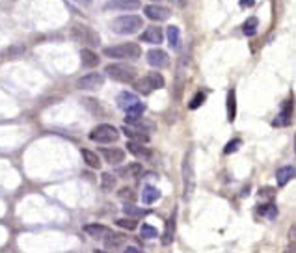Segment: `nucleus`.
Listing matches in <instances>:
<instances>
[{
  "label": "nucleus",
  "instance_id": "nucleus-1",
  "mask_svg": "<svg viewBox=\"0 0 296 253\" xmlns=\"http://www.w3.org/2000/svg\"><path fill=\"white\" fill-rule=\"evenodd\" d=\"M69 35L73 41L84 45V47H90V49H95L101 45V35L88 25H73Z\"/></svg>",
  "mask_w": 296,
  "mask_h": 253
},
{
  "label": "nucleus",
  "instance_id": "nucleus-2",
  "mask_svg": "<svg viewBox=\"0 0 296 253\" xmlns=\"http://www.w3.org/2000/svg\"><path fill=\"white\" fill-rule=\"evenodd\" d=\"M105 54L115 60H138L142 56V49L138 43H117L112 47H105Z\"/></svg>",
  "mask_w": 296,
  "mask_h": 253
},
{
  "label": "nucleus",
  "instance_id": "nucleus-3",
  "mask_svg": "<svg viewBox=\"0 0 296 253\" xmlns=\"http://www.w3.org/2000/svg\"><path fill=\"white\" fill-rule=\"evenodd\" d=\"M105 74L108 79L115 80V82H123V84H131L134 82V79L138 76V69L132 67L129 64H110L106 65L105 69Z\"/></svg>",
  "mask_w": 296,
  "mask_h": 253
},
{
  "label": "nucleus",
  "instance_id": "nucleus-4",
  "mask_svg": "<svg viewBox=\"0 0 296 253\" xmlns=\"http://www.w3.org/2000/svg\"><path fill=\"white\" fill-rule=\"evenodd\" d=\"M144 26V21L138 15H121V17H115L112 21L110 28L114 30L115 34H136L138 30Z\"/></svg>",
  "mask_w": 296,
  "mask_h": 253
},
{
  "label": "nucleus",
  "instance_id": "nucleus-5",
  "mask_svg": "<svg viewBox=\"0 0 296 253\" xmlns=\"http://www.w3.org/2000/svg\"><path fill=\"white\" fill-rule=\"evenodd\" d=\"M132 86H134V89L138 93L151 95L153 91H156V89L164 88V79H162L159 73H149V74H146V76H142V79L136 76Z\"/></svg>",
  "mask_w": 296,
  "mask_h": 253
},
{
  "label": "nucleus",
  "instance_id": "nucleus-6",
  "mask_svg": "<svg viewBox=\"0 0 296 253\" xmlns=\"http://www.w3.org/2000/svg\"><path fill=\"white\" fill-rule=\"evenodd\" d=\"M90 140L95 142V144H114V142L120 140V130L115 129L114 125L108 123L97 125L95 129H91Z\"/></svg>",
  "mask_w": 296,
  "mask_h": 253
},
{
  "label": "nucleus",
  "instance_id": "nucleus-7",
  "mask_svg": "<svg viewBox=\"0 0 296 253\" xmlns=\"http://www.w3.org/2000/svg\"><path fill=\"white\" fill-rule=\"evenodd\" d=\"M103 84H105V76L101 73H95V71H91V73L84 74V76H81V79L76 80V88L84 89V91L99 89Z\"/></svg>",
  "mask_w": 296,
  "mask_h": 253
},
{
  "label": "nucleus",
  "instance_id": "nucleus-8",
  "mask_svg": "<svg viewBox=\"0 0 296 253\" xmlns=\"http://www.w3.org/2000/svg\"><path fill=\"white\" fill-rule=\"evenodd\" d=\"M99 154L110 164V166H120V164L125 162V151L120 147H101Z\"/></svg>",
  "mask_w": 296,
  "mask_h": 253
},
{
  "label": "nucleus",
  "instance_id": "nucleus-9",
  "mask_svg": "<svg viewBox=\"0 0 296 253\" xmlns=\"http://www.w3.org/2000/svg\"><path fill=\"white\" fill-rule=\"evenodd\" d=\"M144 15L151 21H166L171 17V11L164 6H156V4H149L144 8Z\"/></svg>",
  "mask_w": 296,
  "mask_h": 253
},
{
  "label": "nucleus",
  "instance_id": "nucleus-10",
  "mask_svg": "<svg viewBox=\"0 0 296 253\" xmlns=\"http://www.w3.org/2000/svg\"><path fill=\"white\" fill-rule=\"evenodd\" d=\"M140 8V0H108L105 4V10H121L132 11Z\"/></svg>",
  "mask_w": 296,
  "mask_h": 253
},
{
  "label": "nucleus",
  "instance_id": "nucleus-11",
  "mask_svg": "<svg viewBox=\"0 0 296 253\" xmlns=\"http://www.w3.org/2000/svg\"><path fill=\"white\" fill-rule=\"evenodd\" d=\"M140 41L144 43H153V45H161L164 41V32H162L159 26H149L142 32L140 35Z\"/></svg>",
  "mask_w": 296,
  "mask_h": 253
},
{
  "label": "nucleus",
  "instance_id": "nucleus-12",
  "mask_svg": "<svg viewBox=\"0 0 296 253\" xmlns=\"http://www.w3.org/2000/svg\"><path fill=\"white\" fill-rule=\"evenodd\" d=\"M127 149H129V153L134 154L136 159H142V160H151L153 159V151L151 149H147L144 144H140V142H129L127 144Z\"/></svg>",
  "mask_w": 296,
  "mask_h": 253
},
{
  "label": "nucleus",
  "instance_id": "nucleus-13",
  "mask_svg": "<svg viewBox=\"0 0 296 253\" xmlns=\"http://www.w3.org/2000/svg\"><path fill=\"white\" fill-rule=\"evenodd\" d=\"M168 62H170V58H168V54H166L164 50L153 49L147 52V64H149L151 67H166Z\"/></svg>",
  "mask_w": 296,
  "mask_h": 253
},
{
  "label": "nucleus",
  "instance_id": "nucleus-14",
  "mask_svg": "<svg viewBox=\"0 0 296 253\" xmlns=\"http://www.w3.org/2000/svg\"><path fill=\"white\" fill-rule=\"evenodd\" d=\"M81 62H82V67H86V69H93V67L99 65L101 58H99V54L93 52V49L86 47V49L81 50Z\"/></svg>",
  "mask_w": 296,
  "mask_h": 253
},
{
  "label": "nucleus",
  "instance_id": "nucleus-15",
  "mask_svg": "<svg viewBox=\"0 0 296 253\" xmlns=\"http://www.w3.org/2000/svg\"><path fill=\"white\" fill-rule=\"evenodd\" d=\"M183 179H185V196L188 198L190 196V192L194 190V184H196V181H194V177H192V162H190V154L186 157L185 160V166H183Z\"/></svg>",
  "mask_w": 296,
  "mask_h": 253
},
{
  "label": "nucleus",
  "instance_id": "nucleus-16",
  "mask_svg": "<svg viewBox=\"0 0 296 253\" xmlns=\"http://www.w3.org/2000/svg\"><path fill=\"white\" fill-rule=\"evenodd\" d=\"M125 112H127V115H125L127 123H136V121H140V119L144 118L146 106H144L142 103H136V104H132L131 108H127Z\"/></svg>",
  "mask_w": 296,
  "mask_h": 253
},
{
  "label": "nucleus",
  "instance_id": "nucleus-17",
  "mask_svg": "<svg viewBox=\"0 0 296 253\" xmlns=\"http://www.w3.org/2000/svg\"><path fill=\"white\" fill-rule=\"evenodd\" d=\"M115 103H117V106H120L121 110H127L131 108L132 104L140 103V101H138V97H136L134 93H131V91H121V93L115 97Z\"/></svg>",
  "mask_w": 296,
  "mask_h": 253
},
{
  "label": "nucleus",
  "instance_id": "nucleus-18",
  "mask_svg": "<svg viewBox=\"0 0 296 253\" xmlns=\"http://www.w3.org/2000/svg\"><path fill=\"white\" fill-rule=\"evenodd\" d=\"M123 242H125V235L114 233V231H110V229L105 233V246H106V248L115 249V248H120Z\"/></svg>",
  "mask_w": 296,
  "mask_h": 253
},
{
  "label": "nucleus",
  "instance_id": "nucleus-19",
  "mask_svg": "<svg viewBox=\"0 0 296 253\" xmlns=\"http://www.w3.org/2000/svg\"><path fill=\"white\" fill-rule=\"evenodd\" d=\"M123 132H125V136H129L132 142H140V144H147V142H149V136H147V132L140 130L138 127H136V129H131V127H123Z\"/></svg>",
  "mask_w": 296,
  "mask_h": 253
},
{
  "label": "nucleus",
  "instance_id": "nucleus-20",
  "mask_svg": "<svg viewBox=\"0 0 296 253\" xmlns=\"http://www.w3.org/2000/svg\"><path fill=\"white\" fill-rule=\"evenodd\" d=\"M173 237H175V212L171 214L168 218V223H166V231L162 235V244H171L173 242Z\"/></svg>",
  "mask_w": 296,
  "mask_h": 253
},
{
  "label": "nucleus",
  "instance_id": "nucleus-21",
  "mask_svg": "<svg viewBox=\"0 0 296 253\" xmlns=\"http://www.w3.org/2000/svg\"><path fill=\"white\" fill-rule=\"evenodd\" d=\"M161 199V190L156 188V186H146L144 188V192H142V201L146 205H151V203H155V201H159Z\"/></svg>",
  "mask_w": 296,
  "mask_h": 253
},
{
  "label": "nucleus",
  "instance_id": "nucleus-22",
  "mask_svg": "<svg viewBox=\"0 0 296 253\" xmlns=\"http://www.w3.org/2000/svg\"><path fill=\"white\" fill-rule=\"evenodd\" d=\"M123 212L127 214V216H131V218H142V216H147L149 214V210L147 208H142V207H136L134 203H125L123 205Z\"/></svg>",
  "mask_w": 296,
  "mask_h": 253
},
{
  "label": "nucleus",
  "instance_id": "nucleus-23",
  "mask_svg": "<svg viewBox=\"0 0 296 253\" xmlns=\"http://www.w3.org/2000/svg\"><path fill=\"white\" fill-rule=\"evenodd\" d=\"M292 177H294V168H292V166H285V168L278 169V173H276L278 186H285Z\"/></svg>",
  "mask_w": 296,
  "mask_h": 253
},
{
  "label": "nucleus",
  "instance_id": "nucleus-24",
  "mask_svg": "<svg viewBox=\"0 0 296 253\" xmlns=\"http://www.w3.org/2000/svg\"><path fill=\"white\" fill-rule=\"evenodd\" d=\"M166 40L170 43L171 49H177V45H179V40H181V30L177 28V26L170 25L166 28Z\"/></svg>",
  "mask_w": 296,
  "mask_h": 253
},
{
  "label": "nucleus",
  "instance_id": "nucleus-25",
  "mask_svg": "<svg viewBox=\"0 0 296 253\" xmlns=\"http://www.w3.org/2000/svg\"><path fill=\"white\" fill-rule=\"evenodd\" d=\"M82 159H84V162L88 164L90 168H93V169L101 168V159L97 157V153H93L90 149H82Z\"/></svg>",
  "mask_w": 296,
  "mask_h": 253
},
{
  "label": "nucleus",
  "instance_id": "nucleus-26",
  "mask_svg": "<svg viewBox=\"0 0 296 253\" xmlns=\"http://www.w3.org/2000/svg\"><path fill=\"white\" fill-rule=\"evenodd\" d=\"M115 184H117V179H115L114 173L101 175V188L105 190V192H112V190L115 188Z\"/></svg>",
  "mask_w": 296,
  "mask_h": 253
},
{
  "label": "nucleus",
  "instance_id": "nucleus-27",
  "mask_svg": "<svg viewBox=\"0 0 296 253\" xmlns=\"http://www.w3.org/2000/svg\"><path fill=\"white\" fill-rule=\"evenodd\" d=\"M235 115H236L235 89H229V91H227V119H229V121H235Z\"/></svg>",
  "mask_w": 296,
  "mask_h": 253
},
{
  "label": "nucleus",
  "instance_id": "nucleus-28",
  "mask_svg": "<svg viewBox=\"0 0 296 253\" xmlns=\"http://www.w3.org/2000/svg\"><path fill=\"white\" fill-rule=\"evenodd\" d=\"M106 231H108V227H106V225H101V223H90V225L84 227V233H88L93 238H99L101 235H105Z\"/></svg>",
  "mask_w": 296,
  "mask_h": 253
},
{
  "label": "nucleus",
  "instance_id": "nucleus-29",
  "mask_svg": "<svg viewBox=\"0 0 296 253\" xmlns=\"http://www.w3.org/2000/svg\"><path fill=\"white\" fill-rule=\"evenodd\" d=\"M257 212L261 214L263 218L274 220L278 216V208H276V205H274V203H266V205H263V207L257 208Z\"/></svg>",
  "mask_w": 296,
  "mask_h": 253
},
{
  "label": "nucleus",
  "instance_id": "nucleus-30",
  "mask_svg": "<svg viewBox=\"0 0 296 253\" xmlns=\"http://www.w3.org/2000/svg\"><path fill=\"white\" fill-rule=\"evenodd\" d=\"M257 25H259V21L255 19V17H250V19H246V23L242 25V32H244V35H255L257 32Z\"/></svg>",
  "mask_w": 296,
  "mask_h": 253
},
{
  "label": "nucleus",
  "instance_id": "nucleus-31",
  "mask_svg": "<svg viewBox=\"0 0 296 253\" xmlns=\"http://www.w3.org/2000/svg\"><path fill=\"white\" fill-rule=\"evenodd\" d=\"M140 235H142V238H146V240H151V238H156V237H159V231H156V227L149 225V223H144V225L140 227Z\"/></svg>",
  "mask_w": 296,
  "mask_h": 253
},
{
  "label": "nucleus",
  "instance_id": "nucleus-32",
  "mask_svg": "<svg viewBox=\"0 0 296 253\" xmlns=\"http://www.w3.org/2000/svg\"><path fill=\"white\" fill-rule=\"evenodd\" d=\"M140 171H142V166L134 162V164H129V166H127L123 171H117V173H121L123 177H138V175H140Z\"/></svg>",
  "mask_w": 296,
  "mask_h": 253
},
{
  "label": "nucleus",
  "instance_id": "nucleus-33",
  "mask_svg": "<svg viewBox=\"0 0 296 253\" xmlns=\"http://www.w3.org/2000/svg\"><path fill=\"white\" fill-rule=\"evenodd\" d=\"M115 225L117 227H123V229H136V225H138V218H131V220H125V218H121V220H115Z\"/></svg>",
  "mask_w": 296,
  "mask_h": 253
},
{
  "label": "nucleus",
  "instance_id": "nucleus-34",
  "mask_svg": "<svg viewBox=\"0 0 296 253\" xmlns=\"http://www.w3.org/2000/svg\"><path fill=\"white\" fill-rule=\"evenodd\" d=\"M241 145H242V140H239V138L231 140L229 144H227L226 147H224V153H226V154L235 153V151H239V149H241Z\"/></svg>",
  "mask_w": 296,
  "mask_h": 253
},
{
  "label": "nucleus",
  "instance_id": "nucleus-35",
  "mask_svg": "<svg viewBox=\"0 0 296 253\" xmlns=\"http://www.w3.org/2000/svg\"><path fill=\"white\" fill-rule=\"evenodd\" d=\"M203 101H205V93H198V95H194V99L190 101V104H188V108H190V110L200 108L201 104H203Z\"/></svg>",
  "mask_w": 296,
  "mask_h": 253
},
{
  "label": "nucleus",
  "instance_id": "nucleus-36",
  "mask_svg": "<svg viewBox=\"0 0 296 253\" xmlns=\"http://www.w3.org/2000/svg\"><path fill=\"white\" fill-rule=\"evenodd\" d=\"M120 198L132 199V198H134V192H132V188H129V186H125V188H121V190H120Z\"/></svg>",
  "mask_w": 296,
  "mask_h": 253
},
{
  "label": "nucleus",
  "instance_id": "nucleus-37",
  "mask_svg": "<svg viewBox=\"0 0 296 253\" xmlns=\"http://www.w3.org/2000/svg\"><path fill=\"white\" fill-rule=\"evenodd\" d=\"M239 4H241L242 8H250V6L255 4V0H239Z\"/></svg>",
  "mask_w": 296,
  "mask_h": 253
},
{
  "label": "nucleus",
  "instance_id": "nucleus-38",
  "mask_svg": "<svg viewBox=\"0 0 296 253\" xmlns=\"http://www.w3.org/2000/svg\"><path fill=\"white\" fill-rule=\"evenodd\" d=\"M75 2H76V4H81V6H86V8L93 4V0H75Z\"/></svg>",
  "mask_w": 296,
  "mask_h": 253
},
{
  "label": "nucleus",
  "instance_id": "nucleus-39",
  "mask_svg": "<svg viewBox=\"0 0 296 253\" xmlns=\"http://www.w3.org/2000/svg\"><path fill=\"white\" fill-rule=\"evenodd\" d=\"M125 251H127V253H138L140 249L134 248V246H129V248H125Z\"/></svg>",
  "mask_w": 296,
  "mask_h": 253
},
{
  "label": "nucleus",
  "instance_id": "nucleus-40",
  "mask_svg": "<svg viewBox=\"0 0 296 253\" xmlns=\"http://www.w3.org/2000/svg\"><path fill=\"white\" fill-rule=\"evenodd\" d=\"M156 2H159V0H156Z\"/></svg>",
  "mask_w": 296,
  "mask_h": 253
}]
</instances>
